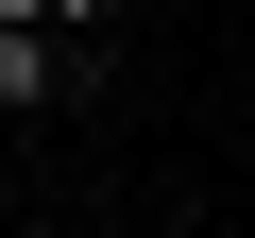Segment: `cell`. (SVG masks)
<instances>
[{"label":"cell","instance_id":"6da1fadb","mask_svg":"<svg viewBox=\"0 0 255 238\" xmlns=\"http://www.w3.org/2000/svg\"><path fill=\"white\" fill-rule=\"evenodd\" d=\"M51 85H68V34H17V17H0V119H34Z\"/></svg>","mask_w":255,"mask_h":238},{"label":"cell","instance_id":"7a4b0ae2","mask_svg":"<svg viewBox=\"0 0 255 238\" xmlns=\"http://www.w3.org/2000/svg\"><path fill=\"white\" fill-rule=\"evenodd\" d=\"M0 17H17V34H68V51H102V34H119V0H0Z\"/></svg>","mask_w":255,"mask_h":238},{"label":"cell","instance_id":"3957f363","mask_svg":"<svg viewBox=\"0 0 255 238\" xmlns=\"http://www.w3.org/2000/svg\"><path fill=\"white\" fill-rule=\"evenodd\" d=\"M238 187H255V153H238Z\"/></svg>","mask_w":255,"mask_h":238}]
</instances>
